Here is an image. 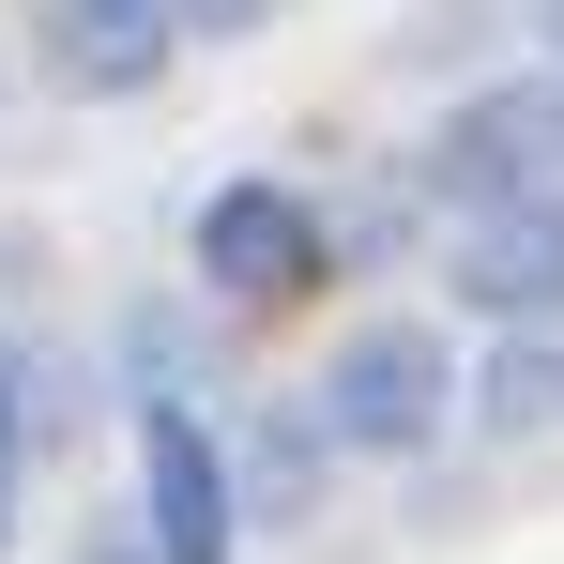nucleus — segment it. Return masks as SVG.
Returning <instances> with one entry per match:
<instances>
[{
    "instance_id": "f257e3e1",
    "label": "nucleus",
    "mask_w": 564,
    "mask_h": 564,
    "mask_svg": "<svg viewBox=\"0 0 564 564\" xmlns=\"http://www.w3.org/2000/svg\"><path fill=\"white\" fill-rule=\"evenodd\" d=\"M458 351L427 336V321H367L336 367H321V427L351 443V458H427L443 427H458Z\"/></svg>"
},
{
    "instance_id": "f03ea898",
    "label": "nucleus",
    "mask_w": 564,
    "mask_h": 564,
    "mask_svg": "<svg viewBox=\"0 0 564 564\" xmlns=\"http://www.w3.org/2000/svg\"><path fill=\"white\" fill-rule=\"evenodd\" d=\"M412 184L458 198V214H519V198H564V77H503V93H473L427 153H412Z\"/></svg>"
},
{
    "instance_id": "20e7f679",
    "label": "nucleus",
    "mask_w": 564,
    "mask_h": 564,
    "mask_svg": "<svg viewBox=\"0 0 564 564\" xmlns=\"http://www.w3.org/2000/svg\"><path fill=\"white\" fill-rule=\"evenodd\" d=\"M198 46V0H31V62L62 93H153Z\"/></svg>"
},
{
    "instance_id": "7ed1b4c3",
    "label": "nucleus",
    "mask_w": 564,
    "mask_h": 564,
    "mask_svg": "<svg viewBox=\"0 0 564 564\" xmlns=\"http://www.w3.org/2000/svg\"><path fill=\"white\" fill-rule=\"evenodd\" d=\"M229 519H245V473L214 458V427L184 397H153L138 412V534L169 564H229Z\"/></svg>"
},
{
    "instance_id": "1a4fd4ad",
    "label": "nucleus",
    "mask_w": 564,
    "mask_h": 564,
    "mask_svg": "<svg viewBox=\"0 0 564 564\" xmlns=\"http://www.w3.org/2000/svg\"><path fill=\"white\" fill-rule=\"evenodd\" d=\"M321 443H336V427H321V412H260V443H245V503H260V519H305V503H321Z\"/></svg>"
},
{
    "instance_id": "0eeeda50",
    "label": "nucleus",
    "mask_w": 564,
    "mask_h": 564,
    "mask_svg": "<svg viewBox=\"0 0 564 564\" xmlns=\"http://www.w3.org/2000/svg\"><path fill=\"white\" fill-rule=\"evenodd\" d=\"M473 427L488 443H564V321H503V351L473 367Z\"/></svg>"
},
{
    "instance_id": "f8f14e48",
    "label": "nucleus",
    "mask_w": 564,
    "mask_h": 564,
    "mask_svg": "<svg viewBox=\"0 0 564 564\" xmlns=\"http://www.w3.org/2000/svg\"><path fill=\"white\" fill-rule=\"evenodd\" d=\"M550 46H564V0H550Z\"/></svg>"
},
{
    "instance_id": "39448f33",
    "label": "nucleus",
    "mask_w": 564,
    "mask_h": 564,
    "mask_svg": "<svg viewBox=\"0 0 564 564\" xmlns=\"http://www.w3.org/2000/svg\"><path fill=\"white\" fill-rule=\"evenodd\" d=\"M321 275V214L290 184H214L198 198V290L214 305H275V290Z\"/></svg>"
},
{
    "instance_id": "9b49d317",
    "label": "nucleus",
    "mask_w": 564,
    "mask_h": 564,
    "mask_svg": "<svg viewBox=\"0 0 564 564\" xmlns=\"http://www.w3.org/2000/svg\"><path fill=\"white\" fill-rule=\"evenodd\" d=\"M0 534H15V473H0Z\"/></svg>"
},
{
    "instance_id": "423d86ee",
    "label": "nucleus",
    "mask_w": 564,
    "mask_h": 564,
    "mask_svg": "<svg viewBox=\"0 0 564 564\" xmlns=\"http://www.w3.org/2000/svg\"><path fill=\"white\" fill-rule=\"evenodd\" d=\"M458 305H488V321H564V198L473 214V245H458Z\"/></svg>"
},
{
    "instance_id": "9d476101",
    "label": "nucleus",
    "mask_w": 564,
    "mask_h": 564,
    "mask_svg": "<svg viewBox=\"0 0 564 564\" xmlns=\"http://www.w3.org/2000/svg\"><path fill=\"white\" fill-rule=\"evenodd\" d=\"M290 0H198V46H229V31H275Z\"/></svg>"
},
{
    "instance_id": "6e6552de",
    "label": "nucleus",
    "mask_w": 564,
    "mask_h": 564,
    "mask_svg": "<svg viewBox=\"0 0 564 564\" xmlns=\"http://www.w3.org/2000/svg\"><path fill=\"white\" fill-rule=\"evenodd\" d=\"M62 443H77V367L31 351V336H0V473L62 458Z\"/></svg>"
}]
</instances>
